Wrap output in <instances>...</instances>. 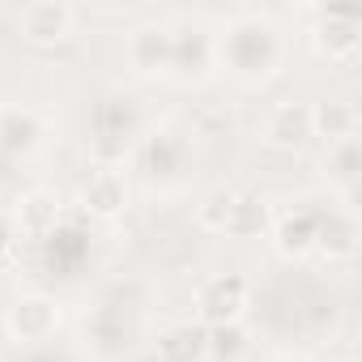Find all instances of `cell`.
Masks as SVG:
<instances>
[{"label":"cell","instance_id":"obj_1","mask_svg":"<svg viewBox=\"0 0 362 362\" xmlns=\"http://www.w3.org/2000/svg\"><path fill=\"white\" fill-rule=\"evenodd\" d=\"M18 22H22V30H26L35 43H56V39L69 35V26H73V9H69V5H52V0H43V5H30Z\"/></svg>","mask_w":362,"mask_h":362},{"label":"cell","instance_id":"obj_2","mask_svg":"<svg viewBox=\"0 0 362 362\" xmlns=\"http://www.w3.org/2000/svg\"><path fill=\"white\" fill-rule=\"evenodd\" d=\"M243 294H247L243 277H218V281H209V286L201 290V315L214 320V324H226V320L239 315Z\"/></svg>","mask_w":362,"mask_h":362},{"label":"cell","instance_id":"obj_3","mask_svg":"<svg viewBox=\"0 0 362 362\" xmlns=\"http://www.w3.org/2000/svg\"><path fill=\"white\" fill-rule=\"evenodd\" d=\"M9 324H13V332H18L22 341H39V337H47V332L56 328V307H52L47 298H22V303L13 307Z\"/></svg>","mask_w":362,"mask_h":362},{"label":"cell","instance_id":"obj_4","mask_svg":"<svg viewBox=\"0 0 362 362\" xmlns=\"http://www.w3.org/2000/svg\"><path fill=\"white\" fill-rule=\"evenodd\" d=\"M307 136H311V111H307V107L286 103V107L273 111V119H269V141H277V145H298V141H307Z\"/></svg>","mask_w":362,"mask_h":362},{"label":"cell","instance_id":"obj_5","mask_svg":"<svg viewBox=\"0 0 362 362\" xmlns=\"http://www.w3.org/2000/svg\"><path fill=\"white\" fill-rule=\"evenodd\" d=\"M205 349H209V341H205V332H201V328H192V324L170 328V332L158 341V354H162L166 362H197Z\"/></svg>","mask_w":362,"mask_h":362},{"label":"cell","instance_id":"obj_6","mask_svg":"<svg viewBox=\"0 0 362 362\" xmlns=\"http://www.w3.org/2000/svg\"><path fill=\"white\" fill-rule=\"evenodd\" d=\"M86 205L94 214H115L124 205V179L115 170H98L90 175V184H86Z\"/></svg>","mask_w":362,"mask_h":362},{"label":"cell","instance_id":"obj_7","mask_svg":"<svg viewBox=\"0 0 362 362\" xmlns=\"http://www.w3.org/2000/svg\"><path fill=\"white\" fill-rule=\"evenodd\" d=\"M311 132L328 136V141H341L354 132V107L345 103H328V107H315L311 111Z\"/></svg>","mask_w":362,"mask_h":362},{"label":"cell","instance_id":"obj_8","mask_svg":"<svg viewBox=\"0 0 362 362\" xmlns=\"http://www.w3.org/2000/svg\"><path fill=\"white\" fill-rule=\"evenodd\" d=\"M230 205H235V197L230 192H218L205 209H201V222L205 226H226V218H230Z\"/></svg>","mask_w":362,"mask_h":362}]
</instances>
